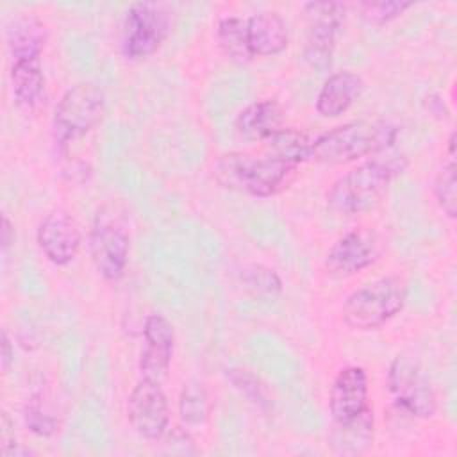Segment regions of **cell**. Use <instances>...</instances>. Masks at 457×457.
<instances>
[{"label":"cell","mask_w":457,"mask_h":457,"mask_svg":"<svg viewBox=\"0 0 457 457\" xmlns=\"http://www.w3.org/2000/svg\"><path fill=\"white\" fill-rule=\"evenodd\" d=\"M284 127V109L275 98L248 104L236 118L237 132L248 141H266Z\"/></svg>","instance_id":"e0dca14e"},{"label":"cell","mask_w":457,"mask_h":457,"mask_svg":"<svg viewBox=\"0 0 457 457\" xmlns=\"http://www.w3.org/2000/svg\"><path fill=\"white\" fill-rule=\"evenodd\" d=\"M368 395L366 370L362 366L343 368L336 375L328 393V411L334 423H346L370 409Z\"/></svg>","instance_id":"5bb4252c"},{"label":"cell","mask_w":457,"mask_h":457,"mask_svg":"<svg viewBox=\"0 0 457 457\" xmlns=\"http://www.w3.org/2000/svg\"><path fill=\"white\" fill-rule=\"evenodd\" d=\"M11 89L18 107L36 111L46 102V79L41 59L14 61L11 66Z\"/></svg>","instance_id":"ac0fdd59"},{"label":"cell","mask_w":457,"mask_h":457,"mask_svg":"<svg viewBox=\"0 0 457 457\" xmlns=\"http://www.w3.org/2000/svg\"><path fill=\"white\" fill-rule=\"evenodd\" d=\"M5 36H7V46H9L12 62L41 59V54L48 41L46 25L32 14H23L14 18L7 27Z\"/></svg>","instance_id":"d6986e66"},{"label":"cell","mask_w":457,"mask_h":457,"mask_svg":"<svg viewBox=\"0 0 457 457\" xmlns=\"http://www.w3.org/2000/svg\"><path fill=\"white\" fill-rule=\"evenodd\" d=\"M382 253L380 241L368 228H353L343 234L325 253L323 266L334 277H350L375 264Z\"/></svg>","instance_id":"8fae6325"},{"label":"cell","mask_w":457,"mask_h":457,"mask_svg":"<svg viewBox=\"0 0 457 457\" xmlns=\"http://www.w3.org/2000/svg\"><path fill=\"white\" fill-rule=\"evenodd\" d=\"M405 154L384 150L357 164L332 182L327 191V205L343 216L361 214L373 209L395 179L405 173Z\"/></svg>","instance_id":"6da1fadb"},{"label":"cell","mask_w":457,"mask_h":457,"mask_svg":"<svg viewBox=\"0 0 457 457\" xmlns=\"http://www.w3.org/2000/svg\"><path fill=\"white\" fill-rule=\"evenodd\" d=\"M239 280L257 295L275 296L282 293V280L278 273L259 262L243 264L239 270Z\"/></svg>","instance_id":"484cf974"},{"label":"cell","mask_w":457,"mask_h":457,"mask_svg":"<svg viewBox=\"0 0 457 457\" xmlns=\"http://www.w3.org/2000/svg\"><path fill=\"white\" fill-rule=\"evenodd\" d=\"M364 93V80L361 75L341 70L328 75L316 96V111L323 118H339L345 114Z\"/></svg>","instance_id":"9a60e30c"},{"label":"cell","mask_w":457,"mask_h":457,"mask_svg":"<svg viewBox=\"0 0 457 457\" xmlns=\"http://www.w3.org/2000/svg\"><path fill=\"white\" fill-rule=\"evenodd\" d=\"M175 352V328L162 314L152 312L143 325V348L139 353L141 378L164 384Z\"/></svg>","instance_id":"7c38bea8"},{"label":"cell","mask_w":457,"mask_h":457,"mask_svg":"<svg viewBox=\"0 0 457 457\" xmlns=\"http://www.w3.org/2000/svg\"><path fill=\"white\" fill-rule=\"evenodd\" d=\"M407 302V284L398 275L375 278L352 291L341 309L343 321L359 332L384 327L402 312Z\"/></svg>","instance_id":"277c9868"},{"label":"cell","mask_w":457,"mask_h":457,"mask_svg":"<svg viewBox=\"0 0 457 457\" xmlns=\"http://www.w3.org/2000/svg\"><path fill=\"white\" fill-rule=\"evenodd\" d=\"M264 146L270 150V154L300 164L309 161L311 137L302 130L282 127L264 141Z\"/></svg>","instance_id":"cb8c5ba5"},{"label":"cell","mask_w":457,"mask_h":457,"mask_svg":"<svg viewBox=\"0 0 457 457\" xmlns=\"http://www.w3.org/2000/svg\"><path fill=\"white\" fill-rule=\"evenodd\" d=\"M396 136L398 127L389 121H350L311 137L309 161L320 164H346L389 150Z\"/></svg>","instance_id":"3957f363"},{"label":"cell","mask_w":457,"mask_h":457,"mask_svg":"<svg viewBox=\"0 0 457 457\" xmlns=\"http://www.w3.org/2000/svg\"><path fill=\"white\" fill-rule=\"evenodd\" d=\"M14 225L11 223V220L7 218V214H2V227H0V245H2V252L5 253L9 250V246L14 243Z\"/></svg>","instance_id":"4dcf8cb0"},{"label":"cell","mask_w":457,"mask_h":457,"mask_svg":"<svg viewBox=\"0 0 457 457\" xmlns=\"http://www.w3.org/2000/svg\"><path fill=\"white\" fill-rule=\"evenodd\" d=\"M216 41L221 52L237 64H246L253 59L246 41L245 18H239V16L221 18L216 25Z\"/></svg>","instance_id":"603a6c76"},{"label":"cell","mask_w":457,"mask_h":457,"mask_svg":"<svg viewBox=\"0 0 457 457\" xmlns=\"http://www.w3.org/2000/svg\"><path fill=\"white\" fill-rule=\"evenodd\" d=\"M0 362H2L4 373H7L14 362V346L5 330H2V336H0Z\"/></svg>","instance_id":"f546056e"},{"label":"cell","mask_w":457,"mask_h":457,"mask_svg":"<svg viewBox=\"0 0 457 457\" xmlns=\"http://www.w3.org/2000/svg\"><path fill=\"white\" fill-rule=\"evenodd\" d=\"M23 420L30 432L41 437H50L59 430V421L55 416L48 414L41 407V400L30 398L23 409Z\"/></svg>","instance_id":"83f0119b"},{"label":"cell","mask_w":457,"mask_h":457,"mask_svg":"<svg viewBox=\"0 0 457 457\" xmlns=\"http://www.w3.org/2000/svg\"><path fill=\"white\" fill-rule=\"evenodd\" d=\"M171 9L161 2H134L125 12L121 52L127 59H145L157 52L171 32Z\"/></svg>","instance_id":"52a82bcc"},{"label":"cell","mask_w":457,"mask_h":457,"mask_svg":"<svg viewBox=\"0 0 457 457\" xmlns=\"http://www.w3.org/2000/svg\"><path fill=\"white\" fill-rule=\"evenodd\" d=\"M0 452L4 457H12L20 453V445L14 436V421L4 411L2 412V425H0Z\"/></svg>","instance_id":"f1b7e54d"},{"label":"cell","mask_w":457,"mask_h":457,"mask_svg":"<svg viewBox=\"0 0 457 457\" xmlns=\"http://www.w3.org/2000/svg\"><path fill=\"white\" fill-rule=\"evenodd\" d=\"M127 420L137 436L162 439L170 428V403L162 384L141 378L127 398Z\"/></svg>","instance_id":"30bf717a"},{"label":"cell","mask_w":457,"mask_h":457,"mask_svg":"<svg viewBox=\"0 0 457 457\" xmlns=\"http://www.w3.org/2000/svg\"><path fill=\"white\" fill-rule=\"evenodd\" d=\"M212 412V402L207 387L196 380L189 378L182 384L179 395V416L186 427H202L209 421Z\"/></svg>","instance_id":"44dd1931"},{"label":"cell","mask_w":457,"mask_h":457,"mask_svg":"<svg viewBox=\"0 0 457 457\" xmlns=\"http://www.w3.org/2000/svg\"><path fill=\"white\" fill-rule=\"evenodd\" d=\"M87 250L98 275L107 282H118L127 270L130 237L123 218L111 205H102L93 218Z\"/></svg>","instance_id":"8992f818"},{"label":"cell","mask_w":457,"mask_h":457,"mask_svg":"<svg viewBox=\"0 0 457 457\" xmlns=\"http://www.w3.org/2000/svg\"><path fill=\"white\" fill-rule=\"evenodd\" d=\"M387 389L398 409L412 418L427 420L437 412V395L418 362L396 355L387 368Z\"/></svg>","instance_id":"ba28073f"},{"label":"cell","mask_w":457,"mask_h":457,"mask_svg":"<svg viewBox=\"0 0 457 457\" xmlns=\"http://www.w3.org/2000/svg\"><path fill=\"white\" fill-rule=\"evenodd\" d=\"M298 166L300 164L273 154L253 155L246 152H228L216 159L212 175L218 184L227 189L268 198L291 186Z\"/></svg>","instance_id":"7a4b0ae2"},{"label":"cell","mask_w":457,"mask_h":457,"mask_svg":"<svg viewBox=\"0 0 457 457\" xmlns=\"http://www.w3.org/2000/svg\"><path fill=\"white\" fill-rule=\"evenodd\" d=\"M432 193L439 205V209L448 216H457V179H455V132L448 137L446 146V159L443 161L441 168L437 170L434 182H432Z\"/></svg>","instance_id":"7402d4cb"},{"label":"cell","mask_w":457,"mask_h":457,"mask_svg":"<svg viewBox=\"0 0 457 457\" xmlns=\"http://www.w3.org/2000/svg\"><path fill=\"white\" fill-rule=\"evenodd\" d=\"M225 377L227 380L232 384V387L243 395L250 403H253L255 407L266 411L271 407V400L266 389V384L250 370L246 368H227L225 370Z\"/></svg>","instance_id":"d4e9b609"},{"label":"cell","mask_w":457,"mask_h":457,"mask_svg":"<svg viewBox=\"0 0 457 457\" xmlns=\"http://www.w3.org/2000/svg\"><path fill=\"white\" fill-rule=\"evenodd\" d=\"M361 16L373 25H384L391 20L403 14L409 7H412V2L407 0H366L359 2Z\"/></svg>","instance_id":"4316f807"},{"label":"cell","mask_w":457,"mask_h":457,"mask_svg":"<svg viewBox=\"0 0 457 457\" xmlns=\"http://www.w3.org/2000/svg\"><path fill=\"white\" fill-rule=\"evenodd\" d=\"M36 239L43 255L55 266H68L73 262L82 246L80 225L62 209L48 212L39 221Z\"/></svg>","instance_id":"4fadbf2b"},{"label":"cell","mask_w":457,"mask_h":457,"mask_svg":"<svg viewBox=\"0 0 457 457\" xmlns=\"http://www.w3.org/2000/svg\"><path fill=\"white\" fill-rule=\"evenodd\" d=\"M105 114V95L93 82H77L59 98L52 132L57 145L73 143L89 134Z\"/></svg>","instance_id":"5b68a950"},{"label":"cell","mask_w":457,"mask_h":457,"mask_svg":"<svg viewBox=\"0 0 457 457\" xmlns=\"http://www.w3.org/2000/svg\"><path fill=\"white\" fill-rule=\"evenodd\" d=\"M303 12L309 18L303 43V59L314 71H328L334 61L337 32L343 25L346 5L343 2H307Z\"/></svg>","instance_id":"9c48e42d"},{"label":"cell","mask_w":457,"mask_h":457,"mask_svg":"<svg viewBox=\"0 0 457 457\" xmlns=\"http://www.w3.org/2000/svg\"><path fill=\"white\" fill-rule=\"evenodd\" d=\"M375 437V418L373 409H366L357 418L346 423H336L330 432V445L334 452L343 455H359L364 453Z\"/></svg>","instance_id":"ffe728a7"},{"label":"cell","mask_w":457,"mask_h":457,"mask_svg":"<svg viewBox=\"0 0 457 457\" xmlns=\"http://www.w3.org/2000/svg\"><path fill=\"white\" fill-rule=\"evenodd\" d=\"M246 41L252 57H270L286 50L287 25L275 11H261L245 18Z\"/></svg>","instance_id":"2e32d148"}]
</instances>
